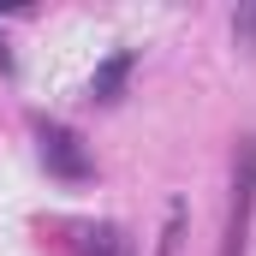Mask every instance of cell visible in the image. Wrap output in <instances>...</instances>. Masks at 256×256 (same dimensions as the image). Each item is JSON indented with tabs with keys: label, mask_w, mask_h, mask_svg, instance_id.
<instances>
[{
	"label": "cell",
	"mask_w": 256,
	"mask_h": 256,
	"mask_svg": "<svg viewBox=\"0 0 256 256\" xmlns=\"http://www.w3.org/2000/svg\"><path fill=\"white\" fill-rule=\"evenodd\" d=\"M250 214H256V137L238 143L232 161V208H226V232H220V256L250 250Z\"/></svg>",
	"instance_id": "1"
},
{
	"label": "cell",
	"mask_w": 256,
	"mask_h": 256,
	"mask_svg": "<svg viewBox=\"0 0 256 256\" xmlns=\"http://www.w3.org/2000/svg\"><path fill=\"white\" fill-rule=\"evenodd\" d=\"M232 36H238V48H250V54H256V0L232 12Z\"/></svg>",
	"instance_id": "6"
},
{
	"label": "cell",
	"mask_w": 256,
	"mask_h": 256,
	"mask_svg": "<svg viewBox=\"0 0 256 256\" xmlns=\"http://www.w3.org/2000/svg\"><path fill=\"white\" fill-rule=\"evenodd\" d=\"M179 238H185V202H173V208H167V226H161L155 256H179Z\"/></svg>",
	"instance_id": "5"
},
{
	"label": "cell",
	"mask_w": 256,
	"mask_h": 256,
	"mask_svg": "<svg viewBox=\"0 0 256 256\" xmlns=\"http://www.w3.org/2000/svg\"><path fill=\"white\" fill-rule=\"evenodd\" d=\"M0 12H18V0H0Z\"/></svg>",
	"instance_id": "7"
},
{
	"label": "cell",
	"mask_w": 256,
	"mask_h": 256,
	"mask_svg": "<svg viewBox=\"0 0 256 256\" xmlns=\"http://www.w3.org/2000/svg\"><path fill=\"white\" fill-rule=\"evenodd\" d=\"M78 256H137L126 226H114V220H96V226H78Z\"/></svg>",
	"instance_id": "4"
},
{
	"label": "cell",
	"mask_w": 256,
	"mask_h": 256,
	"mask_svg": "<svg viewBox=\"0 0 256 256\" xmlns=\"http://www.w3.org/2000/svg\"><path fill=\"white\" fill-rule=\"evenodd\" d=\"M131 66H137V54H131V48H114L108 60L96 66V78H90V102H96V108H114V102H120V90H126Z\"/></svg>",
	"instance_id": "3"
},
{
	"label": "cell",
	"mask_w": 256,
	"mask_h": 256,
	"mask_svg": "<svg viewBox=\"0 0 256 256\" xmlns=\"http://www.w3.org/2000/svg\"><path fill=\"white\" fill-rule=\"evenodd\" d=\"M36 143H42V167L54 173V179H90V149H84V137L60 120H36Z\"/></svg>",
	"instance_id": "2"
}]
</instances>
